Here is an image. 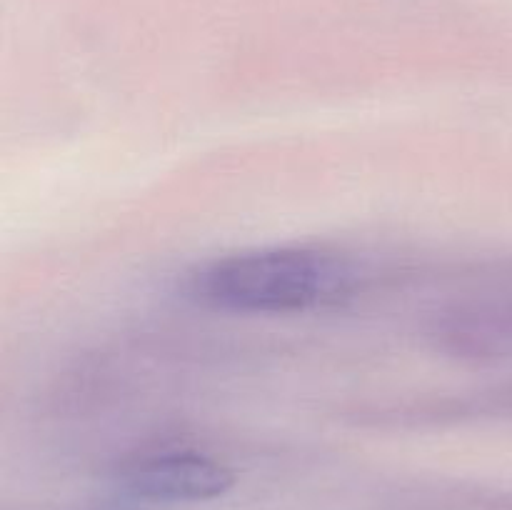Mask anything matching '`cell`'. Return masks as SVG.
I'll return each instance as SVG.
<instances>
[{
	"label": "cell",
	"instance_id": "obj_1",
	"mask_svg": "<svg viewBox=\"0 0 512 510\" xmlns=\"http://www.w3.org/2000/svg\"><path fill=\"white\" fill-rule=\"evenodd\" d=\"M353 265L318 248H255L220 255L185 278L205 308L243 315H290L338 303L353 290Z\"/></svg>",
	"mask_w": 512,
	"mask_h": 510
},
{
	"label": "cell",
	"instance_id": "obj_2",
	"mask_svg": "<svg viewBox=\"0 0 512 510\" xmlns=\"http://www.w3.org/2000/svg\"><path fill=\"white\" fill-rule=\"evenodd\" d=\"M123 480L130 493L153 503H203L228 493L235 473L198 450H163L128 465Z\"/></svg>",
	"mask_w": 512,
	"mask_h": 510
}]
</instances>
